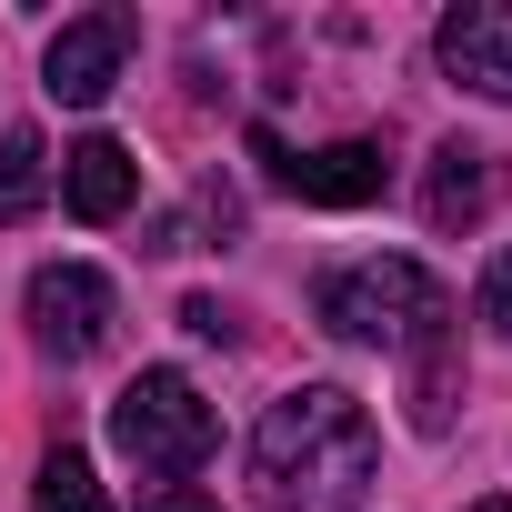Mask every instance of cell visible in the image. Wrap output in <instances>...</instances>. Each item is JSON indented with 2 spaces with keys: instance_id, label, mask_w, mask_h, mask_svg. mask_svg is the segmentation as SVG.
Instances as JSON below:
<instances>
[{
  "instance_id": "277c9868",
  "label": "cell",
  "mask_w": 512,
  "mask_h": 512,
  "mask_svg": "<svg viewBox=\"0 0 512 512\" xmlns=\"http://www.w3.org/2000/svg\"><path fill=\"white\" fill-rule=\"evenodd\" d=\"M111 272H91V262H41L31 272V332H41V352L51 362H91L101 352V332H111Z\"/></svg>"
},
{
  "instance_id": "ba28073f",
  "label": "cell",
  "mask_w": 512,
  "mask_h": 512,
  "mask_svg": "<svg viewBox=\"0 0 512 512\" xmlns=\"http://www.w3.org/2000/svg\"><path fill=\"white\" fill-rule=\"evenodd\" d=\"M61 201H71V221H121V211L141 201V161H131V141L91 131L81 151H61Z\"/></svg>"
},
{
  "instance_id": "6da1fadb",
  "label": "cell",
  "mask_w": 512,
  "mask_h": 512,
  "mask_svg": "<svg viewBox=\"0 0 512 512\" xmlns=\"http://www.w3.org/2000/svg\"><path fill=\"white\" fill-rule=\"evenodd\" d=\"M372 462H382V432L342 382L282 392L262 412V432H251V482H262L272 512H362Z\"/></svg>"
},
{
  "instance_id": "4fadbf2b",
  "label": "cell",
  "mask_w": 512,
  "mask_h": 512,
  "mask_svg": "<svg viewBox=\"0 0 512 512\" xmlns=\"http://www.w3.org/2000/svg\"><path fill=\"white\" fill-rule=\"evenodd\" d=\"M181 322H191V332H201V342H231V332H241V322H231V312H221V302H211V292H201V302H181Z\"/></svg>"
},
{
  "instance_id": "8fae6325",
  "label": "cell",
  "mask_w": 512,
  "mask_h": 512,
  "mask_svg": "<svg viewBox=\"0 0 512 512\" xmlns=\"http://www.w3.org/2000/svg\"><path fill=\"white\" fill-rule=\"evenodd\" d=\"M41 161H51L41 131H11V141H0V211H21V201L41 191Z\"/></svg>"
},
{
  "instance_id": "7c38bea8",
  "label": "cell",
  "mask_w": 512,
  "mask_h": 512,
  "mask_svg": "<svg viewBox=\"0 0 512 512\" xmlns=\"http://www.w3.org/2000/svg\"><path fill=\"white\" fill-rule=\"evenodd\" d=\"M482 322H492V332L512 342V241L492 251V272H482Z\"/></svg>"
},
{
  "instance_id": "8992f818",
  "label": "cell",
  "mask_w": 512,
  "mask_h": 512,
  "mask_svg": "<svg viewBox=\"0 0 512 512\" xmlns=\"http://www.w3.org/2000/svg\"><path fill=\"white\" fill-rule=\"evenodd\" d=\"M121 61H131V21L121 11H91V21H61L51 31V101H71V111H101L111 101V81H121Z\"/></svg>"
},
{
  "instance_id": "3957f363",
  "label": "cell",
  "mask_w": 512,
  "mask_h": 512,
  "mask_svg": "<svg viewBox=\"0 0 512 512\" xmlns=\"http://www.w3.org/2000/svg\"><path fill=\"white\" fill-rule=\"evenodd\" d=\"M111 442H121L151 482H181V472H201V462H211L221 422H211V402H201V382H191V372H141V382L111 402Z\"/></svg>"
},
{
  "instance_id": "5bb4252c",
  "label": "cell",
  "mask_w": 512,
  "mask_h": 512,
  "mask_svg": "<svg viewBox=\"0 0 512 512\" xmlns=\"http://www.w3.org/2000/svg\"><path fill=\"white\" fill-rule=\"evenodd\" d=\"M141 512H221V502H211V492H201V482H161V492H151V502H141Z\"/></svg>"
},
{
  "instance_id": "7a4b0ae2",
  "label": "cell",
  "mask_w": 512,
  "mask_h": 512,
  "mask_svg": "<svg viewBox=\"0 0 512 512\" xmlns=\"http://www.w3.org/2000/svg\"><path fill=\"white\" fill-rule=\"evenodd\" d=\"M322 322L342 342H372V352H442V322H452V292L402 262V251H382V262H352L322 282Z\"/></svg>"
},
{
  "instance_id": "5b68a950",
  "label": "cell",
  "mask_w": 512,
  "mask_h": 512,
  "mask_svg": "<svg viewBox=\"0 0 512 512\" xmlns=\"http://www.w3.org/2000/svg\"><path fill=\"white\" fill-rule=\"evenodd\" d=\"M251 151H262V161H272V181H282V191H302L312 211H362V201H382V181H392V161H382L372 141H322V151H302V161H292V151L262 131Z\"/></svg>"
},
{
  "instance_id": "30bf717a",
  "label": "cell",
  "mask_w": 512,
  "mask_h": 512,
  "mask_svg": "<svg viewBox=\"0 0 512 512\" xmlns=\"http://www.w3.org/2000/svg\"><path fill=\"white\" fill-rule=\"evenodd\" d=\"M31 512H101V472H91V452L51 442V452H41V482H31Z\"/></svg>"
},
{
  "instance_id": "52a82bcc",
  "label": "cell",
  "mask_w": 512,
  "mask_h": 512,
  "mask_svg": "<svg viewBox=\"0 0 512 512\" xmlns=\"http://www.w3.org/2000/svg\"><path fill=\"white\" fill-rule=\"evenodd\" d=\"M432 51H442V71H452L462 91L512 101V0H462V11H442Z\"/></svg>"
},
{
  "instance_id": "9c48e42d",
  "label": "cell",
  "mask_w": 512,
  "mask_h": 512,
  "mask_svg": "<svg viewBox=\"0 0 512 512\" xmlns=\"http://www.w3.org/2000/svg\"><path fill=\"white\" fill-rule=\"evenodd\" d=\"M492 191H502V171H492V151H472V141H452L442 151V171H432V231H462V221H482L492 211Z\"/></svg>"
},
{
  "instance_id": "9a60e30c",
  "label": "cell",
  "mask_w": 512,
  "mask_h": 512,
  "mask_svg": "<svg viewBox=\"0 0 512 512\" xmlns=\"http://www.w3.org/2000/svg\"><path fill=\"white\" fill-rule=\"evenodd\" d=\"M472 512H512V492H492V502H472Z\"/></svg>"
}]
</instances>
